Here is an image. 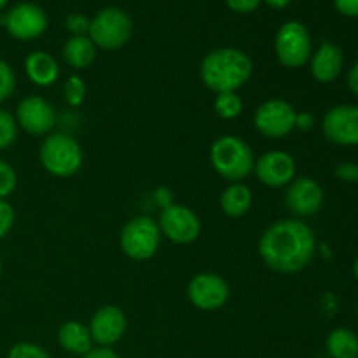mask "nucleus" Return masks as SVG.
Returning a JSON list of instances; mask_svg holds the SVG:
<instances>
[{"instance_id": "f257e3e1", "label": "nucleus", "mask_w": 358, "mask_h": 358, "mask_svg": "<svg viewBox=\"0 0 358 358\" xmlns=\"http://www.w3.org/2000/svg\"><path fill=\"white\" fill-rule=\"evenodd\" d=\"M317 254L313 229L303 220H278L259 240V255L266 266L278 273L303 271Z\"/></svg>"}, {"instance_id": "f03ea898", "label": "nucleus", "mask_w": 358, "mask_h": 358, "mask_svg": "<svg viewBox=\"0 0 358 358\" xmlns=\"http://www.w3.org/2000/svg\"><path fill=\"white\" fill-rule=\"evenodd\" d=\"M254 72L252 58L236 48H219L203 58L199 66L201 83L215 94L238 91Z\"/></svg>"}, {"instance_id": "7ed1b4c3", "label": "nucleus", "mask_w": 358, "mask_h": 358, "mask_svg": "<svg viewBox=\"0 0 358 358\" xmlns=\"http://www.w3.org/2000/svg\"><path fill=\"white\" fill-rule=\"evenodd\" d=\"M210 161L217 173L231 184L241 182L254 171V152L243 138L226 135L217 138L210 149Z\"/></svg>"}, {"instance_id": "20e7f679", "label": "nucleus", "mask_w": 358, "mask_h": 358, "mask_svg": "<svg viewBox=\"0 0 358 358\" xmlns=\"http://www.w3.org/2000/svg\"><path fill=\"white\" fill-rule=\"evenodd\" d=\"M41 164L52 177L66 178L76 175L83 166V149L76 138L63 133H52L42 142Z\"/></svg>"}, {"instance_id": "39448f33", "label": "nucleus", "mask_w": 358, "mask_h": 358, "mask_svg": "<svg viewBox=\"0 0 358 358\" xmlns=\"http://www.w3.org/2000/svg\"><path fill=\"white\" fill-rule=\"evenodd\" d=\"M131 34L133 21L129 14L117 7H107L91 20L87 37L96 48L114 51L128 44Z\"/></svg>"}, {"instance_id": "423d86ee", "label": "nucleus", "mask_w": 358, "mask_h": 358, "mask_svg": "<svg viewBox=\"0 0 358 358\" xmlns=\"http://www.w3.org/2000/svg\"><path fill=\"white\" fill-rule=\"evenodd\" d=\"M159 224L150 217L140 215L129 220L121 231V250L133 261H147L154 257L161 243Z\"/></svg>"}, {"instance_id": "0eeeda50", "label": "nucleus", "mask_w": 358, "mask_h": 358, "mask_svg": "<svg viewBox=\"0 0 358 358\" xmlns=\"http://www.w3.org/2000/svg\"><path fill=\"white\" fill-rule=\"evenodd\" d=\"M275 52L287 69H301L313 55V42L308 28L299 21H287L275 37Z\"/></svg>"}, {"instance_id": "6e6552de", "label": "nucleus", "mask_w": 358, "mask_h": 358, "mask_svg": "<svg viewBox=\"0 0 358 358\" xmlns=\"http://www.w3.org/2000/svg\"><path fill=\"white\" fill-rule=\"evenodd\" d=\"M297 110L282 98H271L257 107L254 114V126L262 136L283 138L296 129Z\"/></svg>"}, {"instance_id": "1a4fd4ad", "label": "nucleus", "mask_w": 358, "mask_h": 358, "mask_svg": "<svg viewBox=\"0 0 358 358\" xmlns=\"http://www.w3.org/2000/svg\"><path fill=\"white\" fill-rule=\"evenodd\" d=\"M161 234L175 243L187 245L198 240L201 233V220L191 208L177 203L164 206L159 215Z\"/></svg>"}, {"instance_id": "9d476101", "label": "nucleus", "mask_w": 358, "mask_h": 358, "mask_svg": "<svg viewBox=\"0 0 358 358\" xmlns=\"http://www.w3.org/2000/svg\"><path fill=\"white\" fill-rule=\"evenodd\" d=\"M322 131L329 142L341 147L358 145V105L341 103L329 108L322 119Z\"/></svg>"}, {"instance_id": "9b49d317", "label": "nucleus", "mask_w": 358, "mask_h": 358, "mask_svg": "<svg viewBox=\"0 0 358 358\" xmlns=\"http://www.w3.org/2000/svg\"><path fill=\"white\" fill-rule=\"evenodd\" d=\"M10 37L17 41H34L48 28V16L37 3L23 2L14 6L3 17H0Z\"/></svg>"}, {"instance_id": "f8f14e48", "label": "nucleus", "mask_w": 358, "mask_h": 358, "mask_svg": "<svg viewBox=\"0 0 358 358\" xmlns=\"http://www.w3.org/2000/svg\"><path fill=\"white\" fill-rule=\"evenodd\" d=\"M187 297L198 310L217 311L229 299V285L220 275L201 273L189 282Z\"/></svg>"}, {"instance_id": "ddd939ff", "label": "nucleus", "mask_w": 358, "mask_h": 358, "mask_svg": "<svg viewBox=\"0 0 358 358\" xmlns=\"http://www.w3.org/2000/svg\"><path fill=\"white\" fill-rule=\"evenodd\" d=\"M16 122L30 135H48L56 124V112L45 98L31 94L17 103Z\"/></svg>"}, {"instance_id": "4468645a", "label": "nucleus", "mask_w": 358, "mask_h": 358, "mask_svg": "<svg viewBox=\"0 0 358 358\" xmlns=\"http://www.w3.org/2000/svg\"><path fill=\"white\" fill-rule=\"evenodd\" d=\"M324 189L315 178H294L285 192V205L292 213L299 217H311L324 206Z\"/></svg>"}, {"instance_id": "2eb2a0df", "label": "nucleus", "mask_w": 358, "mask_h": 358, "mask_svg": "<svg viewBox=\"0 0 358 358\" xmlns=\"http://www.w3.org/2000/svg\"><path fill=\"white\" fill-rule=\"evenodd\" d=\"M254 171L268 187H285L296 178V161L289 152L269 150L255 161Z\"/></svg>"}, {"instance_id": "dca6fc26", "label": "nucleus", "mask_w": 358, "mask_h": 358, "mask_svg": "<svg viewBox=\"0 0 358 358\" xmlns=\"http://www.w3.org/2000/svg\"><path fill=\"white\" fill-rule=\"evenodd\" d=\"M126 315L122 313L121 308L114 306H103L93 315L90 322V334L93 343L103 348H110L112 345L119 341L126 332Z\"/></svg>"}, {"instance_id": "f3484780", "label": "nucleus", "mask_w": 358, "mask_h": 358, "mask_svg": "<svg viewBox=\"0 0 358 358\" xmlns=\"http://www.w3.org/2000/svg\"><path fill=\"white\" fill-rule=\"evenodd\" d=\"M311 76L322 84L334 83L343 72L345 66V55L341 48L334 42H324L320 48L311 55Z\"/></svg>"}, {"instance_id": "a211bd4d", "label": "nucleus", "mask_w": 358, "mask_h": 358, "mask_svg": "<svg viewBox=\"0 0 358 358\" xmlns=\"http://www.w3.org/2000/svg\"><path fill=\"white\" fill-rule=\"evenodd\" d=\"M24 72L35 86L48 87L59 77L58 62L45 51H34L24 59Z\"/></svg>"}, {"instance_id": "6ab92c4d", "label": "nucleus", "mask_w": 358, "mask_h": 358, "mask_svg": "<svg viewBox=\"0 0 358 358\" xmlns=\"http://www.w3.org/2000/svg\"><path fill=\"white\" fill-rule=\"evenodd\" d=\"M58 341L65 352L73 353V355L83 357L90 350H93V339H91L90 329L76 320L66 322L59 327Z\"/></svg>"}, {"instance_id": "aec40b11", "label": "nucleus", "mask_w": 358, "mask_h": 358, "mask_svg": "<svg viewBox=\"0 0 358 358\" xmlns=\"http://www.w3.org/2000/svg\"><path fill=\"white\" fill-rule=\"evenodd\" d=\"M96 58V45L91 42L87 35H76L70 37L63 45V59L66 65L76 70H83L91 66Z\"/></svg>"}, {"instance_id": "412c9836", "label": "nucleus", "mask_w": 358, "mask_h": 358, "mask_svg": "<svg viewBox=\"0 0 358 358\" xmlns=\"http://www.w3.org/2000/svg\"><path fill=\"white\" fill-rule=\"evenodd\" d=\"M252 206V191L241 182H234L220 194V208L229 217H243Z\"/></svg>"}, {"instance_id": "4be33fe9", "label": "nucleus", "mask_w": 358, "mask_h": 358, "mask_svg": "<svg viewBox=\"0 0 358 358\" xmlns=\"http://www.w3.org/2000/svg\"><path fill=\"white\" fill-rule=\"evenodd\" d=\"M325 348L331 358H358V336L346 327L334 329L327 336Z\"/></svg>"}, {"instance_id": "5701e85b", "label": "nucleus", "mask_w": 358, "mask_h": 358, "mask_svg": "<svg viewBox=\"0 0 358 358\" xmlns=\"http://www.w3.org/2000/svg\"><path fill=\"white\" fill-rule=\"evenodd\" d=\"M213 108H215V114L220 119H231L240 117L241 112H243V101L238 96L236 91H227V93H219L213 101Z\"/></svg>"}, {"instance_id": "b1692460", "label": "nucleus", "mask_w": 358, "mask_h": 358, "mask_svg": "<svg viewBox=\"0 0 358 358\" xmlns=\"http://www.w3.org/2000/svg\"><path fill=\"white\" fill-rule=\"evenodd\" d=\"M86 83L79 76H70L63 86V96L70 107H80L86 100Z\"/></svg>"}, {"instance_id": "393cba45", "label": "nucleus", "mask_w": 358, "mask_h": 358, "mask_svg": "<svg viewBox=\"0 0 358 358\" xmlns=\"http://www.w3.org/2000/svg\"><path fill=\"white\" fill-rule=\"evenodd\" d=\"M17 138V122L13 114L0 108V150L13 145Z\"/></svg>"}, {"instance_id": "a878e982", "label": "nucleus", "mask_w": 358, "mask_h": 358, "mask_svg": "<svg viewBox=\"0 0 358 358\" xmlns=\"http://www.w3.org/2000/svg\"><path fill=\"white\" fill-rule=\"evenodd\" d=\"M17 185V177L14 168L7 161L0 159V199L9 198Z\"/></svg>"}, {"instance_id": "bb28decb", "label": "nucleus", "mask_w": 358, "mask_h": 358, "mask_svg": "<svg viewBox=\"0 0 358 358\" xmlns=\"http://www.w3.org/2000/svg\"><path fill=\"white\" fill-rule=\"evenodd\" d=\"M14 87H16V73L6 59H0V103L14 93Z\"/></svg>"}, {"instance_id": "cd10ccee", "label": "nucleus", "mask_w": 358, "mask_h": 358, "mask_svg": "<svg viewBox=\"0 0 358 358\" xmlns=\"http://www.w3.org/2000/svg\"><path fill=\"white\" fill-rule=\"evenodd\" d=\"M7 358H51L42 346L34 343H17L7 353Z\"/></svg>"}, {"instance_id": "c85d7f7f", "label": "nucleus", "mask_w": 358, "mask_h": 358, "mask_svg": "<svg viewBox=\"0 0 358 358\" xmlns=\"http://www.w3.org/2000/svg\"><path fill=\"white\" fill-rule=\"evenodd\" d=\"M90 23L91 20L87 16L80 13H72L70 16H66L65 20V28L72 34V37L76 35H87L90 31Z\"/></svg>"}, {"instance_id": "c756f323", "label": "nucleus", "mask_w": 358, "mask_h": 358, "mask_svg": "<svg viewBox=\"0 0 358 358\" xmlns=\"http://www.w3.org/2000/svg\"><path fill=\"white\" fill-rule=\"evenodd\" d=\"M14 208L10 206V203H7L6 199H0V240L6 238L9 234V231L14 226Z\"/></svg>"}, {"instance_id": "7c9ffc66", "label": "nucleus", "mask_w": 358, "mask_h": 358, "mask_svg": "<svg viewBox=\"0 0 358 358\" xmlns=\"http://www.w3.org/2000/svg\"><path fill=\"white\" fill-rule=\"evenodd\" d=\"M334 175L345 184H357L358 182V164L353 161H345L336 166Z\"/></svg>"}, {"instance_id": "2f4dec72", "label": "nucleus", "mask_w": 358, "mask_h": 358, "mask_svg": "<svg viewBox=\"0 0 358 358\" xmlns=\"http://www.w3.org/2000/svg\"><path fill=\"white\" fill-rule=\"evenodd\" d=\"M262 0H226L227 7L234 13H240V14H248V13H254L259 6H261Z\"/></svg>"}, {"instance_id": "473e14b6", "label": "nucleus", "mask_w": 358, "mask_h": 358, "mask_svg": "<svg viewBox=\"0 0 358 358\" xmlns=\"http://www.w3.org/2000/svg\"><path fill=\"white\" fill-rule=\"evenodd\" d=\"M334 7L346 17H358V0H334Z\"/></svg>"}, {"instance_id": "72a5a7b5", "label": "nucleus", "mask_w": 358, "mask_h": 358, "mask_svg": "<svg viewBox=\"0 0 358 358\" xmlns=\"http://www.w3.org/2000/svg\"><path fill=\"white\" fill-rule=\"evenodd\" d=\"M315 128V117L310 112H297L296 115V129L301 131H310Z\"/></svg>"}, {"instance_id": "f704fd0d", "label": "nucleus", "mask_w": 358, "mask_h": 358, "mask_svg": "<svg viewBox=\"0 0 358 358\" xmlns=\"http://www.w3.org/2000/svg\"><path fill=\"white\" fill-rule=\"evenodd\" d=\"M346 83H348V90L352 91L355 96H358V59L352 65V69L348 70V77H346Z\"/></svg>"}, {"instance_id": "c9c22d12", "label": "nucleus", "mask_w": 358, "mask_h": 358, "mask_svg": "<svg viewBox=\"0 0 358 358\" xmlns=\"http://www.w3.org/2000/svg\"><path fill=\"white\" fill-rule=\"evenodd\" d=\"M83 358H119V355L114 352V350L103 348V346H100V348L90 350L86 355H83Z\"/></svg>"}, {"instance_id": "e433bc0d", "label": "nucleus", "mask_w": 358, "mask_h": 358, "mask_svg": "<svg viewBox=\"0 0 358 358\" xmlns=\"http://www.w3.org/2000/svg\"><path fill=\"white\" fill-rule=\"evenodd\" d=\"M264 2L268 3L269 7H273V9H285L292 0H264Z\"/></svg>"}, {"instance_id": "4c0bfd02", "label": "nucleus", "mask_w": 358, "mask_h": 358, "mask_svg": "<svg viewBox=\"0 0 358 358\" xmlns=\"http://www.w3.org/2000/svg\"><path fill=\"white\" fill-rule=\"evenodd\" d=\"M353 275H355V278L358 282V257L355 259V262H353Z\"/></svg>"}, {"instance_id": "58836bf2", "label": "nucleus", "mask_w": 358, "mask_h": 358, "mask_svg": "<svg viewBox=\"0 0 358 358\" xmlns=\"http://www.w3.org/2000/svg\"><path fill=\"white\" fill-rule=\"evenodd\" d=\"M7 2H9V0H0V10L7 6Z\"/></svg>"}, {"instance_id": "ea45409f", "label": "nucleus", "mask_w": 358, "mask_h": 358, "mask_svg": "<svg viewBox=\"0 0 358 358\" xmlns=\"http://www.w3.org/2000/svg\"><path fill=\"white\" fill-rule=\"evenodd\" d=\"M0 275H2V262H0Z\"/></svg>"}]
</instances>
